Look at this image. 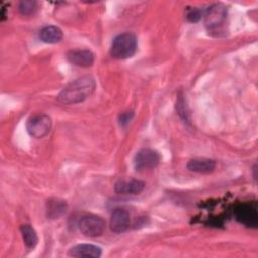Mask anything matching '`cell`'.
<instances>
[{
	"mask_svg": "<svg viewBox=\"0 0 258 258\" xmlns=\"http://www.w3.org/2000/svg\"><path fill=\"white\" fill-rule=\"evenodd\" d=\"M96 89V82L91 76L80 77L69 83L58 94L57 101L64 105H74L84 102Z\"/></svg>",
	"mask_w": 258,
	"mask_h": 258,
	"instance_id": "cell-1",
	"label": "cell"
},
{
	"mask_svg": "<svg viewBox=\"0 0 258 258\" xmlns=\"http://www.w3.org/2000/svg\"><path fill=\"white\" fill-rule=\"evenodd\" d=\"M137 50V38L132 32H123L114 37L110 54L116 59H126L132 57Z\"/></svg>",
	"mask_w": 258,
	"mask_h": 258,
	"instance_id": "cell-2",
	"label": "cell"
},
{
	"mask_svg": "<svg viewBox=\"0 0 258 258\" xmlns=\"http://www.w3.org/2000/svg\"><path fill=\"white\" fill-rule=\"evenodd\" d=\"M227 15V8L222 3H215L209 6L204 13V23L209 33L218 35L224 27Z\"/></svg>",
	"mask_w": 258,
	"mask_h": 258,
	"instance_id": "cell-3",
	"label": "cell"
},
{
	"mask_svg": "<svg viewBox=\"0 0 258 258\" xmlns=\"http://www.w3.org/2000/svg\"><path fill=\"white\" fill-rule=\"evenodd\" d=\"M79 230L81 233L90 238H96L101 236L105 230V221L93 214L83 216L79 221Z\"/></svg>",
	"mask_w": 258,
	"mask_h": 258,
	"instance_id": "cell-4",
	"label": "cell"
},
{
	"mask_svg": "<svg viewBox=\"0 0 258 258\" xmlns=\"http://www.w3.org/2000/svg\"><path fill=\"white\" fill-rule=\"evenodd\" d=\"M51 119L49 116L41 114L30 117L26 122L28 134L34 138H42L47 135L51 129Z\"/></svg>",
	"mask_w": 258,
	"mask_h": 258,
	"instance_id": "cell-5",
	"label": "cell"
},
{
	"mask_svg": "<svg viewBox=\"0 0 258 258\" xmlns=\"http://www.w3.org/2000/svg\"><path fill=\"white\" fill-rule=\"evenodd\" d=\"M160 161V155L151 148H142L136 152L134 157V166L136 170L154 168Z\"/></svg>",
	"mask_w": 258,
	"mask_h": 258,
	"instance_id": "cell-6",
	"label": "cell"
},
{
	"mask_svg": "<svg viewBox=\"0 0 258 258\" xmlns=\"http://www.w3.org/2000/svg\"><path fill=\"white\" fill-rule=\"evenodd\" d=\"M130 213L124 208H116L110 217V228L114 233H123L129 229Z\"/></svg>",
	"mask_w": 258,
	"mask_h": 258,
	"instance_id": "cell-7",
	"label": "cell"
},
{
	"mask_svg": "<svg viewBox=\"0 0 258 258\" xmlns=\"http://www.w3.org/2000/svg\"><path fill=\"white\" fill-rule=\"evenodd\" d=\"M236 219L247 227L257 228L258 214L257 208L253 204H243L236 210Z\"/></svg>",
	"mask_w": 258,
	"mask_h": 258,
	"instance_id": "cell-8",
	"label": "cell"
},
{
	"mask_svg": "<svg viewBox=\"0 0 258 258\" xmlns=\"http://www.w3.org/2000/svg\"><path fill=\"white\" fill-rule=\"evenodd\" d=\"M67 59L76 67L88 68L94 63L95 55L89 49H72L68 51Z\"/></svg>",
	"mask_w": 258,
	"mask_h": 258,
	"instance_id": "cell-9",
	"label": "cell"
},
{
	"mask_svg": "<svg viewBox=\"0 0 258 258\" xmlns=\"http://www.w3.org/2000/svg\"><path fill=\"white\" fill-rule=\"evenodd\" d=\"M144 187V181L135 178L120 179L114 185L115 191L119 195H139L143 191Z\"/></svg>",
	"mask_w": 258,
	"mask_h": 258,
	"instance_id": "cell-10",
	"label": "cell"
},
{
	"mask_svg": "<svg viewBox=\"0 0 258 258\" xmlns=\"http://www.w3.org/2000/svg\"><path fill=\"white\" fill-rule=\"evenodd\" d=\"M102 255V249L93 244H78L73 246L69 252L70 257H92L98 258Z\"/></svg>",
	"mask_w": 258,
	"mask_h": 258,
	"instance_id": "cell-11",
	"label": "cell"
},
{
	"mask_svg": "<svg viewBox=\"0 0 258 258\" xmlns=\"http://www.w3.org/2000/svg\"><path fill=\"white\" fill-rule=\"evenodd\" d=\"M187 169L197 173H204V174H208L211 173L215 170L216 168V161L214 159H210V158H194L190 159L187 162L186 165Z\"/></svg>",
	"mask_w": 258,
	"mask_h": 258,
	"instance_id": "cell-12",
	"label": "cell"
},
{
	"mask_svg": "<svg viewBox=\"0 0 258 258\" xmlns=\"http://www.w3.org/2000/svg\"><path fill=\"white\" fill-rule=\"evenodd\" d=\"M39 38L41 41L49 44H54L62 39V31L58 26L45 25L39 30Z\"/></svg>",
	"mask_w": 258,
	"mask_h": 258,
	"instance_id": "cell-13",
	"label": "cell"
},
{
	"mask_svg": "<svg viewBox=\"0 0 258 258\" xmlns=\"http://www.w3.org/2000/svg\"><path fill=\"white\" fill-rule=\"evenodd\" d=\"M68 211V205L66 201L53 198L46 202V216L49 219H58L63 216Z\"/></svg>",
	"mask_w": 258,
	"mask_h": 258,
	"instance_id": "cell-14",
	"label": "cell"
},
{
	"mask_svg": "<svg viewBox=\"0 0 258 258\" xmlns=\"http://www.w3.org/2000/svg\"><path fill=\"white\" fill-rule=\"evenodd\" d=\"M20 233L22 240L27 249H33L38 242V237L35 230L29 224H23L20 226Z\"/></svg>",
	"mask_w": 258,
	"mask_h": 258,
	"instance_id": "cell-15",
	"label": "cell"
},
{
	"mask_svg": "<svg viewBox=\"0 0 258 258\" xmlns=\"http://www.w3.org/2000/svg\"><path fill=\"white\" fill-rule=\"evenodd\" d=\"M36 9V2L33 0H24L19 2L18 10L22 15H30Z\"/></svg>",
	"mask_w": 258,
	"mask_h": 258,
	"instance_id": "cell-16",
	"label": "cell"
},
{
	"mask_svg": "<svg viewBox=\"0 0 258 258\" xmlns=\"http://www.w3.org/2000/svg\"><path fill=\"white\" fill-rule=\"evenodd\" d=\"M176 110H177V113L180 116V118L183 119L184 121L188 122V112L186 110L185 102L182 97H178V99L176 101Z\"/></svg>",
	"mask_w": 258,
	"mask_h": 258,
	"instance_id": "cell-17",
	"label": "cell"
},
{
	"mask_svg": "<svg viewBox=\"0 0 258 258\" xmlns=\"http://www.w3.org/2000/svg\"><path fill=\"white\" fill-rule=\"evenodd\" d=\"M186 18L190 22H198L202 18V12L198 8H190L186 12Z\"/></svg>",
	"mask_w": 258,
	"mask_h": 258,
	"instance_id": "cell-18",
	"label": "cell"
},
{
	"mask_svg": "<svg viewBox=\"0 0 258 258\" xmlns=\"http://www.w3.org/2000/svg\"><path fill=\"white\" fill-rule=\"evenodd\" d=\"M132 117H133V112H124V113H122L121 115H120V117H119V123H120V125L121 126H126L129 122H130V120L132 119Z\"/></svg>",
	"mask_w": 258,
	"mask_h": 258,
	"instance_id": "cell-19",
	"label": "cell"
}]
</instances>
